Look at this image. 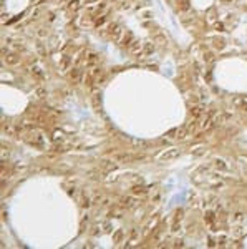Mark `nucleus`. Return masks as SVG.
Returning <instances> with one entry per match:
<instances>
[{
  "label": "nucleus",
  "instance_id": "nucleus-1",
  "mask_svg": "<svg viewBox=\"0 0 247 249\" xmlns=\"http://www.w3.org/2000/svg\"><path fill=\"white\" fill-rule=\"evenodd\" d=\"M25 140L30 143L32 146L37 148H45V140H43V135L37 130H28V133L25 135Z\"/></svg>",
  "mask_w": 247,
  "mask_h": 249
},
{
  "label": "nucleus",
  "instance_id": "nucleus-2",
  "mask_svg": "<svg viewBox=\"0 0 247 249\" xmlns=\"http://www.w3.org/2000/svg\"><path fill=\"white\" fill-rule=\"evenodd\" d=\"M179 155H181V150H179V148H171V150L164 151L159 160H161V161H169V160H174V158H177Z\"/></svg>",
  "mask_w": 247,
  "mask_h": 249
},
{
  "label": "nucleus",
  "instance_id": "nucleus-3",
  "mask_svg": "<svg viewBox=\"0 0 247 249\" xmlns=\"http://www.w3.org/2000/svg\"><path fill=\"white\" fill-rule=\"evenodd\" d=\"M108 35H111L115 38V40H119V37H121V27L118 25V23H110L108 25Z\"/></svg>",
  "mask_w": 247,
  "mask_h": 249
},
{
  "label": "nucleus",
  "instance_id": "nucleus-4",
  "mask_svg": "<svg viewBox=\"0 0 247 249\" xmlns=\"http://www.w3.org/2000/svg\"><path fill=\"white\" fill-rule=\"evenodd\" d=\"M133 160H134V156L131 155V153H116L115 155V161L116 163H129Z\"/></svg>",
  "mask_w": 247,
  "mask_h": 249
},
{
  "label": "nucleus",
  "instance_id": "nucleus-5",
  "mask_svg": "<svg viewBox=\"0 0 247 249\" xmlns=\"http://www.w3.org/2000/svg\"><path fill=\"white\" fill-rule=\"evenodd\" d=\"M70 78H71V81H75V83H80V81L83 80V71H81L78 66H75V68L70 70Z\"/></svg>",
  "mask_w": 247,
  "mask_h": 249
},
{
  "label": "nucleus",
  "instance_id": "nucleus-6",
  "mask_svg": "<svg viewBox=\"0 0 247 249\" xmlns=\"http://www.w3.org/2000/svg\"><path fill=\"white\" fill-rule=\"evenodd\" d=\"M91 103H93L95 110L101 108V93H100V90H93V95H91Z\"/></svg>",
  "mask_w": 247,
  "mask_h": 249
},
{
  "label": "nucleus",
  "instance_id": "nucleus-7",
  "mask_svg": "<svg viewBox=\"0 0 247 249\" xmlns=\"http://www.w3.org/2000/svg\"><path fill=\"white\" fill-rule=\"evenodd\" d=\"M154 50H156L154 43H151V42H146V43H143L141 57H149V55H153V53H154Z\"/></svg>",
  "mask_w": 247,
  "mask_h": 249
},
{
  "label": "nucleus",
  "instance_id": "nucleus-8",
  "mask_svg": "<svg viewBox=\"0 0 247 249\" xmlns=\"http://www.w3.org/2000/svg\"><path fill=\"white\" fill-rule=\"evenodd\" d=\"M5 61H7L10 66L18 65V63H20V57H18V53H7V55H5Z\"/></svg>",
  "mask_w": 247,
  "mask_h": 249
},
{
  "label": "nucleus",
  "instance_id": "nucleus-9",
  "mask_svg": "<svg viewBox=\"0 0 247 249\" xmlns=\"http://www.w3.org/2000/svg\"><path fill=\"white\" fill-rule=\"evenodd\" d=\"M100 61V57L96 55V53H90L88 55V58H86V63H88L90 66H96V63Z\"/></svg>",
  "mask_w": 247,
  "mask_h": 249
},
{
  "label": "nucleus",
  "instance_id": "nucleus-10",
  "mask_svg": "<svg viewBox=\"0 0 247 249\" xmlns=\"http://www.w3.org/2000/svg\"><path fill=\"white\" fill-rule=\"evenodd\" d=\"M101 168H103L105 171H113V170H116V163L108 161V160H103V165H101Z\"/></svg>",
  "mask_w": 247,
  "mask_h": 249
},
{
  "label": "nucleus",
  "instance_id": "nucleus-11",
  "mask_svg": "<svg viewBox=\"0 0 247 249\" xmlns=\"http://www.w3.org/2000/svg\"><path fill=\"white\" fill-rule=\"evenodd\" d=\"M35 97L38 98V100H43L47 97V88L45 87H37V90H35Z\"/></svg>",
  "mask_w": 247,
  "mask_h": 249
},
{
  "label": "nucleus",
  "instance_id": "nucleus-12",
  "mask_svg": "<svg viewBox=\"0 0 247 249\" xmlns=\"http://www.w3.org/2000/svg\"><path fill=\"white\" fill-rule=\"evenodd\" d=\"M121 204H123V208H131V206L134 204V199L129 198V196H124V198L121 199Z\"/></svg>",
  "mask_w": 247,
  "mask_h": 249
},
{
  "label": "nucleus",
  "instance_id": "nucleus-13",
  "mask_svg": "<svg viewBox=\"0 0 247 249\" xmlns=\"http://www.w3.org/2000/svg\"><path fill=\"white\" fill-rule=\"evenodd\" d=\"M131 40H133V35H131V33H124V37L119 40V43L123 45V47H128V45H129V42H131Z\"/></svg>",
  "mask_w": 247,
  "mask_h": 249
},
{
  "label": "nucleus",
  "instance_id": "nucleus-14",
  "mask_svg": "<svg viewBox=\"0 0 247 249\" xmlns=\"http://www.w3.org/2000/svg\"><path fill=\"white\" fill-rule=\"evenodd\" d=\"M191 115H192L194 118H199L201 115H202V108L199 106V105H194V106L191 108Z\"/></svg>",
  "mask_w": 247,
  "mask_h": 249
},
{
  "label": "nucleus",
  "instance_id": "nucleus-15",
  "mask_svg": "<svg viewBox=\"0 0 247 249\" xmlns=\"http://www.w3.org/2000/svg\"><path fill=\"white\" fill-rule=\"evenodd\" d=\"M131 191H133V194H144L146 193V188H144L143 184H136V186L131 188Z\"/></svg>",
  "mask_w": 247,
  "mask_h": 249
},
{
  "label": "nucleus",
  "instance_id": "nucleus-16",
  "mask_svg": "<svg viewBox=\"0 0 247 249\" xmlns=\"http://www.w3.org/2000/svg\"><path fill=\"white\" fill-rule=\"evenodd\" d=\"M70 63H71L70 57H68V55H65V57H63V60H61V63H60V68H61V70H68Z\"/></svg>",
  "mask_w": 247,
  "mask_h": 249
},
{
  "label": "nucleus",
  "instance_id": "nucleus-17",
  "mask_svg": "<svg viewBox=\"0 0 247 249\" xmlns=\"http://www.w3.org/2000/svg\"><path fill=\"white\" fill-rule=\"evenodd\" d=\"M35 48H37L38 55H40L42 58H43V57L47 55V52H45V47H43V43H42V42H37V43H35Z\"/></svg>",
  "mask_w": 247,
  "mask_h": 249
},
{
  "label": "nucleus",
  "instance_id": "nucleus-18",
  "mask_svg": "<svg viewBox=\"0 0 247 249\" xmlns=\"http://www.w3.org/2000/svg\"><path fill=\"white\" fill-rule=\"evenodd\" d=\"M12 48L15 50V52H25L27 47L22 43V42H15V43H12Z\"/></svg>",
  "mask_w": 247,
  "mask_h": 249
},
{
  "label": "nucleus",
  "instance_id": "nucleus-19",
  "mask_svg": "<svg viewBox=\"0 0 247 249\" xmlns=\"http://www.w3.org/2000/svg\"><path fill=\"white\" fill-rule=\"evenodd\" d=\"M68 7L71 8V10H78V8L81 7V2H80V0H71Z\"/></svg>",
  "mask_w": 247,
  "mask_h": 249
},
{
  "label": "nucleus",
  "instance_id": "nucleus-20",
  "mask_svg": "<svg viewBox=\"0 0 247 249\" xmlns=\"http://www.w3.org/2000/svg\"><path fill=\"white\" fill-rule=\"evenodd\" d=\"M3 131H5L7 135L15 136V128H13V126H8V124H3Z\"/></svg>",
  "mask_w": 247,
  "mask_h": 249
},
{
  "label": "nucleus",
  "instance_id": "nucleus-21",
  "mask_svg": "<svg viewBox=\"0 0 247 249\" xmlns=\"http://www.w3.org/2000/svg\"><path fill=\"white\" fill-rule=\"evenodd\" d=\"M101 73H103V70H101V68H100V66H95V68H93V70H91V75H93V76H95V78H98V76H100Z\"/></svg>",
  "mask_w": 247,
  "mask_h": 249
},
{
  "label": "nucleus",
  "instance_id": "nucleus-22",
  "mask_svg": "<svg viewBox=\"0 0 247 249\" xmlns=\"http://www.w3.org/2000/svg\"><path fill=\"white\" fill-rule=\"evenodd\" d=\"M156 42H159V45H164V43H166V37H164L163 33H158V35H156Z\"/></svg>",
  "mask_w": 247,
  "mask_h": 249
},
{
  "label": "nucleus",
  "instance_id": "nucleus-23",
  "mask_svg": "<svg viewBox=\"0 0 247 249\" xmlns=\"http://www.w3.org/2000/svg\"><path fill=\"white\" fill-rule=\"evenodd\" d=\"M214 163H216V168H217V170H226V163L222 161V160H216Z\"/></svg>",
  "mask_w": 247,
  "mask_h": 249
},
{
  "label": "nucleus",
  "instance_id": "nucleus-24",
  "mask_svg": "<svg viewBox=\"0 0 247 249\" xmlns=\"http://www.w3.org/2000/svg\"><path fill=\"white\" fill-rule=\"evenodd\" d=\"M214 60V53H211V52H206L204 53V61H207V63H209V61H212Z\"/></svg>",
  "mask_w": 247,
  "mask_h": 249
},
{
  "label": "nucleus",
  "instance_id": "nucleus-25",
  "mask_svg": "<svg viewBox=\"0 0 247 249\" xmlns=\"http://www.w3.org/2000/svg\"><path fill=\"white\" fill-rule=\"evenodd\" d=\"M177 131H179V128H173L171 131H168V133H166V136H168V138H176Z\"/></svg>",
  "mask_w": 247,
  "mask_h": 249
},
{
  "label": "nucleus",
  "instance_id": "nucleus-26",
  "mask_svg": "<svg viewBox=\"0 0 247 249\" xmlns=\"http://www.w3.org/2000/svg\"><path fill=\"white\" fill-rule=\"evenodd\" d=\"M32 70H33V75H37L38 78H43V73H42V70L38 68V66H33Z\"/></svg>",
  "mask_w": 247,
  "mask_h": 249
},
{
  "label": "nucleus",
  "instance_id": "nucleus-27",
  "mask_svg": "<svg viewBox=\"0 0 247 249\" xmlns=\"http://www.w3.org/2000/svg\"><path fill=\"white\" fill-rule=\"evenodd\" d=\"M121 239H123V231H118L115 234V242L118 244V242H121Z\"/></svg>",
  "mask_w": 247,
  "mask_h": 249
},
{
  "label": "nucleus",
  "instance_id": "nucleus-28",
  "mask_svg": "<svg viewBox=\"0 0 247 249\" xmlns=\"http://www.w3.org/2000/svg\"><path fill=\"white\" fill-rule=\"evenodd\" d=\"M181 218H182V209L179 208L177 211H176V216H174V221H179V223H181Z\"/></svg>",
  "mask_w": 247,
  "mask_h": 249
},
{
  "label": "nucleus",
  "instance_id": "nucleus-29",
  "mask_svg": "<svg viewBox=\"0 0 247 249\" xmlns=\"http://www.w3.org/2000/svg\"><path fill=\"white\" fill-rule=\"evenodd\" d=\"M173 246H174V247H184V241H182V239H176Z\"/></svg>",
  "mask_w": 247,
  "mask_h": 249
},
{
  "label": "nucleus",
  "instance_id": "nucleus-30",
  "mask_svg": "<svg viewBox=\"0 0 247 249\" xmlns=\"http://www.w3.org/2000/svg\"><path fill=\"white\" fill-rule=\"evenodd\" d=\"M136 238H138V229H133V231H131V238H129V241H134Z\"/></svg>",
  "mask_w": 247,
  "mask_h": 249
},
{
  "label": "nucleus",
  "instance_id": "nucleus-31",
  "mask_svg": "<svg viewBox=\"0 0 247 249\" xmlns=\"http://www.w3.org/2000/svg\"><path fill=\"white\" fill-rule=\"evenodd\" d=\"M206 221H207V223H212V221H214V214H212V213H207Z\"/></svg>",
  "mask_w": 247,
  "mask_h": 249
},
{
  "label": "nucleus",
  "instance_id": "nucleus-32",
  "mask_svg": "<svg viewBox=\"0 0 247 249\" xmlns=\"http://www.w3.org/2000/svg\"><path fill=\"white\" fill-rule=\"evenodd\" d=\"M204 153V148H199V151H194V156H201Z\"/></svg>",
  "mask_w": 247,
  "mask_h": 249
},
{
  "label": "nucleus",
  "instance_id": "nucleus-33",
  "mask_svg": "<svg viewBox=\"0 0 247 249\" xmlns=\"http://www.w3.org/2000/svg\"><path fill=\"white\" fill-rule=\"evenodd\" d=\"M242 216H244L242 213H237V214H234V218L237 219V221H240V219H242Z\"/></svg>",
  "mask_w": 247,
  "mask_h": 249
},
{
  "label": "nucleus",
  "instance_id": "nucleus-34",
  "mask_svg": "<svg viewBox=\"0 0 247 249\" xmlns=\"http://www.w3.org/2000/svg\"><path fill=\"white\" fill-rule=\"evenodd\" d=\"M207 246L214 247V246H216V244H214V239H209V241H207Z\"/></svg>",
  "mask_w": 247,
  "mask_h": 249
},
{
  "label": "nucleus",
  "instance_id": "nucleus-35",
  "mask_svg": "<svg viewBox=\"0 0 247 249\" xmlns=\"http://www.w3.org/2000/svg\"><path fill=\"white\" fill-rule=\"evenodd\" d=\"M103 22H105V17H103V18H100V20L96 22V25H101V23H103Z\"/></svg>",
  "mask_w": 247,
  "mask_h": 249
},
{
  "label": "nucleus",
  "instance_id": "nucleus-36",
  "mask_svg": "<svg viewBox=\"0 0 247 249\" xmlns=\"http://www.w3.org/2000/svg\"><path fill=\"white\" fill-rule=\"evenodd\" d=\"M47 35V32L45 30H43V28H42V30H40V37H45Z\"/></svg>",
  "mask_w": 247,
  "mask_h": 249
}]
</instances>
